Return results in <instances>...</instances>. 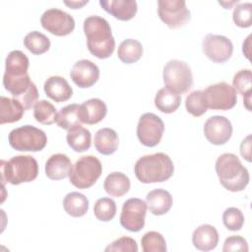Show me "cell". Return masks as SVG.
Returning <instances> with one entry per match:
<instances>
[{"label": "cell", "instance_id": "6da1fadb", "mask_svg": "<svg viewBox=\"0 0 252 252\" xmlns=\"http://www.w3.org/2000/svg\"><path fill=\"white\" fill-rule=\"evenodd\" d=\"M83 28L89 51L99 59L110 57L115 48V40L108 22L96 15L90 16L85 19Z\"/></svg>", "mask_w": 252, "mask_h": 252}, {"label": "cell", "instance_id": "7a4b0ae2", "mask_svg": "<svg viewBox=\"0 0 252 252\" xmlns=\"http://www.w3.org/2000/svg\"><path fill=\"white\" fill-rule=\"evenodd\" d=\"M174 165L164 153H156L140 158L134 166L137 179L145 184L166 181L171 177Z\"/></svg>", "mask_w": 252, "mask_h": 252}, {"label": "cell", "instance_id": "3957f363", "mask_svg": "<svg viewBox=\"0 0 252 252\" xmlns=\"http://www.w3.org/2000/svg\"><path fill=\"white\" fill-rule=\"evenodd\" d=\"M29 65V58L21 50H13L6 57L3 86L13 97L26 92L32 83L28 73Z\"/></svg>", "mask_w": 252, "mask_h": 252}, {"label": "cell", "instance_id": "277c9868", "mask_svg": "<svg viewBox=\"0 0 252 252\" xmlns=\"http://www.w3.org/2000/svg\"><path fill=\"white\" fill-rule=\"evenodd\" d=\"M215 168L220 184L228 191H242L249 183V172L234 154L220 155L216 161Z\"/></svg>", "mask_w": 252, "mask_h": 252}, {"label": "cell", "instance_id": "5b68a950", "mask_svg": "<svg viewBox=\"0 0 252 252\" xmlns=\"http://www.w3.org/2000/svg\"><path fill=\"white\" fill-rule=\"evenodd\" d=\"M1 180L4 185L9 182L19 185L24 182H31L37 177L38 164L32 156H16L10 160H1Z\"/></svg>", "mask_w": 252, "mask_h": 252}, {"label": "cell", "instance_id": "8992f818", "mask_svg": "<svg viewBox=\"0 0 252 252\" xmlns=\"http://www.w3.org/2000/svg\"><path fill=\"white\" fill-rule=\"evenodd\" d=\"M10 146L20 152H38L44 149L47 137L44 131L32 125L13 129L8 136Z\"/></svg>", "mask_w": 252, "mask_h": 252}, {"label": "cell", "instance_id": "52a82bcc", "mask_svg": "<svg viewBox=\"0 0 252 252\" xmlns=\"http://www.w3.org/2000/svg\"><path fill=\"white\" fill-rule=\"evenodd\" d=\"M102 172L100 160L94 156L81 157L73 165L69 175L70 182L79 189L92 187Z\"/></svg>", "mask_w": 252, "mask_h": 252}, {"label": "cell", "instance_id": "ba28073f", "mask_svg": "<svg viewBox=\"0 0 252 252\" xmlns=\"http://www.w3.org/2000/svg\"><path fill=\"white\" fill-rule=\"evenodd\" d=\"M162 78L165 88L178 94L188 92L193 86L191 69L181 60H169L163 67Z\"/></svg>", "mask_w": 252, "mask_h": 252}, {"label": "cell", "instance_id": "9c48e42d", "mask_svg": "<svg viewBox=\"0 0 252 252\" xmlns=\"http://www.w3.org/2000/svg\"><path fill=\"white\" fill-rule=\"evenodd\" d=\"M208 108L213 110H228L236 104V91L225 82L210 85L203 91Z\"/></svg>", "mask_w": 252, "mask_h": 252}, {"label": "cell", "instance_id": "30bf717a", "mask_svg": "<svg viewBox=\"0 0 252 252\" xmlns=\"http://www.w3.org/2000/svg\"><path fill=\"white\" fill-rule=\"evenodd\" d=\"M158 14L159 19L170 29L185 26L191 18L184 0H158Z\"/></svg>", "mask_w": 252, "mask_h": 252}, {"label": "cell", "instance_id": "8fae6325", "mask_svg": "<svg viewBox=\"0 0 252 252\" xmlns=\"http://www.w3.org/2000/svg\"><path fill=\"white\" fill-rule=\"evenodd\" d=\"M164 132V124L161 118L155 113H144L137 125V137L146 147L158 145Z\"/></svg>", "mask_w": 252, "mask_h": 252}, {"label": "cell", "instance_id": "7c38bea8", "mask_svg": "<svg viewBox=\"0 0 252 252\" xmlns=\"http://www.w3.org/2000/svg\"><path fill=\"white\" fill-rule=\"evenodd\" d=\"M147 203L139 198H130L123 203L120 224L131 232L140 231L145 225Z\"/></svg>", "mask_w": 252, "mask_h": 252}, {"label": "cell", "instance_id": "4fadbf2b", "mask_svg": "<svg viewBox=\"0 0 252 252\" xmlns=\"http://www.w3.org/2000/svg\"><path fill=\"white\" fill-rule=\"evenodd\" d=\"M40 24L44 30L57 36L68 35L75 29L74 18L67 12L57 8L46 10L41 15Z\"/></svg>", "mask_w": 252, "mask_h": 252}, {"label": "cell", "instance_id": "5bb4252c", "mask_svg": "<svg viewBox=\"0 0 252 252\" xmlns=\"http://www.w3.org/2000/svg\"><path fill=\"white\" fill-rule=\"evenodd\" d=\"M204 54L215 63L227 61L233 52V44L229 38L220 34L208 33L203 39Z\"/></svg>", "mask_w": 252, "mask_h": 252}, {"label": "cell", "instance_id": "9a60e30c", "mask_svg": "<svg viewBox=\"0 0 252 252\" xmlns=\"http://www.w3.org/2000/svg\"><path fill=\"white\" fill-rule=\"evenodd\" d=\"M204 135L211 144L217 146L223 145L232 135V125L226 117L214 115L205 122Z\"/></svg>", "mask_w": 252, "mask_h": 252}, {"label": "cell", "instance_id": "2e32d148", "mask_svg": "<svg viewBox=\"0 0 252 252\" xmlns=\"http://www.w3.org/2000/svg\"><path fill=\"white\" fill-rule=\"evenodd\" d=\"M70 77L79 88H90L97 82L99 78V69L97 65L91 60L82 59L73 65Z\"/></svg>", "mask_w": 252, "mask_h": 252}, {"label": "cell", "instance_id": "e0dca14e", "mask_svg": "<svg viewBox=\"0 0 252 252\" xmlns=\"http://www.w3.org/2000/svg\"><path fill=\"white\" fill-rule=\"evenodd\" d=\"M104 11L120 21H129L137 13L138 6L135 0H99Z\"/></svg>", "mask_w": 252, "mask_h": 252}, {"label": "cell", "instance_id": "ac0fdd59", "mask_svg": "<svg viewBox=\"0 0 252 252\" xmlns=\"http://www.w3.org/2000/svg\"><path fill=\"white\" fill-rule=\"evenodd\" d=\"M107 113V107L99 98H90L80 105L79 115L82 123L94 125L100 122Z\"/></svg>", "mask_w": 252, "mask_h": 252}, {"label": "cell", "instance_id": "d6986e66", "mask_svg": "<svg viewBox=\"0 0 252 252\" xmlns=\"http://www.w3.org/2000/svg\"><path fill=\"white\" fill-rule=\"evenodd\" d=\"M43 90L46 95L56 102L66 101L71 98L73 94V89L61 76L49 77L43 86Z\"/></svg>", "mask_w": 252, "mask_h": 252}, {"label": "cell", "instance_id": "ffe728a7", "mask_svg": "<svg viewBox=\"0 0 252 252\" xmlns=\"http://www.w3.org/2000/svg\"><path fill=\"white\" fill-rule=\"evenodd\" d=\"M72 168L70 158L64 154L52 155L45 162V174L51 180H61L68 177Z\"/></svg>", "mask_w": 252, "mask_h": 252}, {"label": "cell", "instance_id": "44dd1931", "mask_svg": "<svg viewBox=\"0 0 252 252\" xmlns=\"http://www.w3.org/2000/svg\"><path fill=\"white\" fill-rule=\"evenodd\" d=\"M192 242L198 250H213L219 243V232L217 228L211 224H202L193 231Z\"/></svg>", "mask_w": 252, "mask_h": 252}, {"label": "cell", "instance_id": "7402d4cb", "mask_svg": "<svg viewBox=\"0 0 252 252\" xmlns=\"http://www.w3.org/2000/svg\"><path fill=\"white\" fill-rule=\"evenodd\" d=\"M146 203L153 215L162 216L171 209L172 196L168 191L158 188L147 194Z\"/></svg>", "mask_w": 252, "mask_h": 252}, {"label": "cell", "instance_id": "603a6c76", "mask_svg": "<svg viewBox=\"0 0 252 252\" xmlns=\"http://www.w3.org/2000/svg\"><path fill=\"white\" fill-rule=\"evenodd\" d=\"M95 150L104 156L112 155L116 152L119 139L117 133L111 128H101L94 135Z\"/></svg>", "mask_w": 252, "mask_h": 252}, {"label": "cell", "instance_id": "cb8c5ba5", "mask_svg": "<svg viewBox=\"0 0 252 252\" xmlns=\"http://www.w3.org/2000/svg\"><path fill=\"white\" fill-rule=\"evenodd\" d=\"M103 188L111 197L119 198L129 191L130 179L126 174L114 171L106 176L103 183Z\"/></svg>", "mask_w": 252, "mask_h": 252}, {"label": "cell", "instance_id": "d4e9b609", "mask_svg": "<svg viewBox=\"0 0 252 252\" xmlns=\"http://www.w3.org/2000/svg\"><path fill=\"white\" fill-rule=\"evenodd\" d=\"M25 108L15 98L0 96V124L14 123L22 119Z\"/></svg>", "mask_w": 252, "mask_h": 252}, {"label": "cell", "instance_id": "484cf974", "mask_svg": "<svg viewBox=\"0 0 252 252\" xmlns=\"http://www.w3.org/2000/svg\"><path fill=\"white\" fill-rule=\"evenodd\" d=\"M63 208L69 216L80 218L87 214L89 210V200L80 192H71L64 197Z\"/></svg>", "mask_w": 252, "mask_h": 252}, {"label": "cell", "instance_id": "4316f807", "mask_svg": "<svg viewBox=\"0 0 252 252\" xmlns=\"http://www.w3.org/2000/svg\"><path fill=\"white\" fill-rule=\"evenodd\" d=\"M66 140L72 150L77 153H83L91 148L92 135L87 128L79 125L68 130Z\"/></svg>", "mask_w": 252, "mask_h": 252}, {"label": "cell", "instance_id": "83f0119b", "mask_svg": "<svg viewBox=\"0 0 252 252\" xmlns=\"http://www.w3.org/2000/svg\"><path fill=\"white\" fill-rule=\"evenodd\" d=\"M232 85L243 96V103L245 107L251 110V88H252V73L250 69H242L238 71L232 79Z\"/></svg>", "mask_w": 252, "mask_h": 252}, {"label": "cell", "instance_id": "f1b7e54d", "mask_svg": "<svg viewBox=\"0 0 252 252\" xmlns=\"http://www.w3.org/2000/svg\"><path fill=\"white\" fill-rule=\"evenodd\" d=\"M180 102V94L168 90L167 88L160 89L155 96L156 107L163 113H172L176 111Z\"/></svg>", "mask_w": 252, "mask_h": 252}, {"label": "cell", "instance_id": "f546056e", "mask_svg": "<svg viewBox=\"0 0 252 252\" xmlns=\"http://www.w3.org/2000/svg\"><path fill=\"white\" fill-rule=\"evenodd\" d=\"M143 55V46L140 41L128 38L123 40L117 50L118 58L126 64L137 62Z\"/></svg>", "mask_w": 252, "mask_h": 252}, {"label": "cell", "instance_id": "4dcf8cb0", "mask_svg": "<svg viewBox=\"0 0 252 252\" xmlns=\"http://www.w3.org/2000/svg\"><path fill=\"white\" fill-rule=\"evenodd\" d=\"M80 105L77 103L68 104L60 109L57 113L56 123L57 125L65 130H70L76 126L82 124L79 115Z\"/></svg>", "mask_w": 252, "mask_h": 252}, {"label": "cell", "instance_id": "1f68e13d", "mask_svg": "<svg viewBox=\"0 0 252 252\" xmlns=\"http://www.w3.org/2000/svg\"><path fill=\"white\" fill-rule=\"evenodd\" d=\"M24 45L31 53L34 55H40L49 49L50 40L45 34L37 31H33L25 36Z\"/></svg>", "mask_w": 252, "mask_h": 252}, {"label": "cell", "instance_id": "d6a6232c", "mask_svg": "<svg viewBox=\"0 0 252 252\" xmlns=\"http://www.w3.org/2000/svg\"><path fill=\"white\" fill-rule=\"evenodd\" d=\"M33 117L37 122L43 125H51L56 122L57 111L52 103L42 99L34 104Z\"/></svg>", "mask_w": 252, "mask_h": 252}, {"label": "cell", "instance_id": "836d02e7", "mask_svg": "<svg viewBox=\"0 0 252 252\" xmlns=\"http://www.w3.org/2000/svg\"><path fill=\"white\" fill-rule=\"evenodd\" d=\"M94 217L100 221L111 220L116 214V204L115 202L107 197L100 198L96 200L94 206Z\"/></svg>", "mask_w": 252, "mask_h": 252}, {"label": "cell", "instance_id": "e575fe53", "mask_svg": "<svg viewBox=\"0 0 252 252\" xmlns=\"http://www.w3.org/2000/svg\"><path fill=\"white\" fill-rule=\"evenodd\" d=\"M144 252H165L166 242L161 233L158 231H149L141 239Z\"/></svg>", "mask_w": 252, "mask_h": 252}, {"label": "cell", "instance_id": "d590c367", "mask_svg": "<svg viewBox=\"0 0 252 252\" xmlns=\"http://www.w3.org/2000/svg\"><path fill=\"white\" fill-rule=\"evenodd\" d=\"M186 110L195 117H199L207 112L203 91H194L190 93L185 100Z\"/></svg>", "mask_w": 252, "mask_h": 252}, {"label": "cell", "instance_id": "8d00e7d4", "mask_svg": "<svg viewBox=\"0 0 252 252\" xmlns=\"http://www.w3.org/2000/svg\"><path fill=\"white\" fill-rule=\"evenodd\" d=\"M232 19L239 28H249L252 25V4L249 2L240 3L233 9Z\"/></svg>", "mask_w": 252, "mask_h": 252}, {"label": "cell", "instance_id": "74e56055", "mask_svg": "<svg viewBox=\"0 0 252 252\" xmlns=\"http://www.w3.org/2000/svg\"><path fill=\"white\" fill-rule=\"evenodd\" d=\"M222 222L228 230H240L244 223V216L239 209L229 207L222 214Z\"/></svg>", "mask_w": 252, "mask_h": 252}, {"label": "cell", "instance_id": "f35d334b", "mask_svg": "<svg viewBox=\"0 0 252 252\" xmlns=\"http://www.w3.org/2000/svg\"><path fill=\"white\" fill-rule=\"evenodd\" d=\"M104 250L106 252H137L138 245L133 238L122 236L110 243Z\"/></svg>", "mask_w": 252, "mask_h": 252}, {"label": "cell", "instance_id": "ab89813d", "mask_svg": "<svg viewBox=\"0 0 252 252\" xmlns=\"http://www.w3.org/2000/svg\"><path fill=\"white\" fill-rule=\"evenodd\" d=\"M14 98L17 99L23 105L25 110L31 109L37 102L36 100L38 98V92L36 86L33 82H32L26 92L17 96H14Z\"/></svg>", "mask_w": 252, "mask_h": 252}, {"label": "cell", "instance_id": "60d3db41", "mask_svg": "<svg viewBox=\"0 0 252 252\" xmlns=\"http://www.w3.org/2000/svg\"><path fill=\"white\" fill-rule=\"evenodd\" d=\"M222 251L223 252H230V251L247 252L248 244H247L246 239H244L242 236L230 235L224 240Z\"/></svg>", "mask_w": 252, "mask_h": 252}, {"label": "cell", "instance_id": "b9f144b4", "mask_svg": "<svg viewBox=\"0 0 252 252\" xmlns=\"http://www.w3.org/2000/svg\"><path fill=\"white\" fill-rule=\"evenodd\" d=\"M240 154L247 161H251V135H248L240 144Z\"/></svg>", "mask_w": 252, "mask_h": 252}, {"label": "cell", "instance_id": "7bdbcfd3", "mask_svg": "<svg viewBox=\"0 0 252 252\" xmlns=\"http://www.w3.org/2000/svg\"><path fill=\"white\" fill-rule=\"evenodd\" d=\"M88 3H89L88 0H85V1H64V4L67 5L68 7L72 8V9H80Z\"/></svg>", "mask_w": 252, "mask_h": 252}, {"label": "cell", "instance_id": "ee69618b", "mask_svg": "<svg viewBox=\"0 0 252 252\" xmlns=\"http://www.w3.org/2000/svg\"><path fill=\"white\" fill-rule=\"evenodd\" d=\"M250 38H251V35H248L246 40L243 42V47H242V50H243V53L244 55L246 56L247 59L250 60V53L248 52V49H249V46H250Z\"/></svg>", "mask_w": 252, "mask_h": 252}]
</instances>
